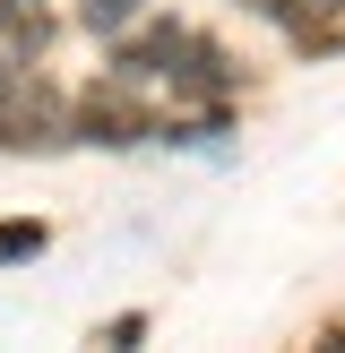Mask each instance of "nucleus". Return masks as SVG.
<instances>
[{
    "mask_svg": "<svg viewBox=\"0 0 345 353\" xmlns=\"http://www.w3.org/2000/svg\"><path fill=\"white\" fill-rule=\"evenodd\" d=\"M34 52H43V0H0V61L34 69Z\"/></svg>",
    "mask_w": 345,
    "mask_h": 353,
    "instance_id": "1",
    "label": "nucleus"
},
{
    "mask_svg": "<svg viewBox=\"0 0 345 353\" xmlns=\"http://www.w3.org/2000/svg\"><path fill=\"white\" fill-rule=\"evenodd\" d=\"M268 9L285 17V26H302V34H310V26H319V17H337L345 0H268Z\"/></svg>",
    "mask_w": 345,
    "mask_h": 353,
    "instance_id": "2",
    "label": "nucleus"
},
{
    "mask_svg": "<svg viewBox=\"0 0 345 353\" xmlns=\"http://www.w3.org/2000/svg\"><path fill=\"white\" fill-rule=\"evenodd\" d=\"M43 250V224H0V259H26Z\"/></svg>",
    "mask_w": 345,
    "mask_h": 353,
    "instance_id": "4",
    "label": "nucleus"
},
{
    "mask_svg": "<svg viewBox=\"0 0 345 353\" xmlns=\"http://www.w3.org/2000/svg\"><path fill=\"white\" fill-rule=\"evenodd\" d=\"M9 78H17V69H9V61H0V86H9Z\"/></svg>",
    "mask_w": 345,
    "mask_h": 353,
    "instance_id": "5",
    "label": "nucleus"
},
{
    "mask_svg": "<svg viewBox=\"0 0 345 353\" xmlns=\"http://www.w3.org/2000/svg\"><path fill=\"white\" fill-rule=\"evenodd\" d=\"M130 17H138V0H86V26L95 34H121Z\"/></svg>",
    "mask_w": 345,
    "mask_h": 353,
    "instance_id": "3",
    "label": "nucleus"
}]
</instances>
